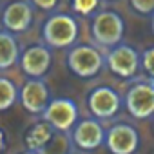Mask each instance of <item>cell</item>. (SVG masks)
I'll return each mask as SVG.
<instances>
[{
	"mask_svg": "<svg viewBox=\"0 0 154 154\" xmlns=\"http://www.w3.org/2000/svg\"><path fill=\"white\" fill-rule=\"evenodd\" d=\"M78 20L69 13H54L42 26V38L47 45L63 49L71 47L78 38Z\"/></svg>",
	"mask_w": 154,
	"mask_h": 154,
	"instance_id": "2",
	"label": "cell"
},
{
	"mask_svg": "<svg viewBox=\"0 0 154 154\" xmlns=\"http://www.w3.org/2000/svg\"><path fill=\"white\" fill-rule=\"evenodd\" d=\"M100 6V0H72V11L78 15H94Z\"/></svg>",
	"mask_w": 154,
	"mask_h": 154,
	"instance_id": "17",
	"label": "cell"
},
{
	"mask_svg": "<svg viewBox=\"0 0 154 154\" xmlns=\"http://www.w3.org/2000/svg\"><path fill=\"white\" fill-rule=\"evenodd\" d=\"M150 27H152V35H154V15H152V24H150Z\"/></svg>",
	"mask_w": 154,
	"mask_h": 154,
	"instance_id": "23",
	"label": "cell"
},
{
	"mask_svg": "<svg viewBox=\"0 0 154 154\" xmlns=\"http://www.w3.org/2000/svg\"><path fill=\"white\" fill-rule=\"evenodd\" d=\"M140 60H141V69L147 72L149 78L154 80V47L145 49V51L140 54Z\"/></svg>",
	"mask_w": 154,
	"mask_h": 154,
	"instance_id": "18",
	"label": "cell"
},
{
	"mask_svg": "<svg viewBox=\"0 0 154 154\" xmlns=\"http://www.w3.org/2000/svg\"><path fill=\"white\" fill-rule=\"evenodd\" d=\"M45 123L58 132H69L78 122V105L71 98H53L42 112Z\"/></svg>",
	"mask_w": 154,
	"mask_h": 154,
	"instance_id": "6",
	"label": "cell"
},
{
	"mask_svg": "<svg viewBox=\"0 0 154 154\" xmlns=\"http://www.w3.org/2000/svg\"><path fill=\"white\" fill-rule=\"evenodd\" d=\"M18 100L27 112L42 114L53 98L49 94V87L42 78H29L18 91Z\"/></svg>",
	"mask_w": 154,
	"mask_h": 154,
	"instance_id": "10",
	"label": "cell"
},
{
	"mask_svg": "<svg viewBox=\"0 0 154 154\" xmlns=\"http://www.w3.org/2000/svg\"><path fill=\"white\" fill-rule=\"evenodd\" d=\"M18 100V87L6 76H0V111L11 109Z\"/></svg>",
	"mask_w": 154,
	"mask_h": 154,
	"instance_id": "16",
	"label": "cell"
},
{
	"mask_svg": "<svg viewBox=\"0 0 154 154\" xmlns=\"http://www.w3.org/2000/svg\"><path fill=\"white\" fill-rule=\"evenodd\" d=\"M129 4L140 15H154V0H129Z\"/></svg>",
	"mask_w": 154,
	"mask_h": 154,
	"instance_id": "19",
	"label": "cell"
},
{
	"mask_svg": "<svg viewBox=\"0 0 154 154\" xmlns=\"http://www.w3.org/2000/svg\"><path fill=\"white\" fill-rule=\"evenodd\" d=\"M152 129H154V123H152Z\"/></svg>",
	"mask_w": 154,
	"mask_h": 154,
	"instance_id": "24",
	"label": "cell"
},
{
	"mask_svg": "<svg viewBox=\"0 0 154 154\" xmlns=\"http://www.w3.org/2000/svg\"><path fill=\"white\" fill-rule=\"evenodd\" d=\"M38 154H74V143L69 132H54V136L45 143Z\"/></svg>",
	"mask_w": 154,
	"mask_h": 154,
	"instance_id": "15",
	"label": "cell"
},
{
	"mask_svg": "<svg viewBox=\"0 0 154 154\" xmlns=\"http://www.w3.org/2000/svg\"><path fill=\"white\" fill-rule=\"evenodd\" d=\"M122 107V96L116 89L109 85H100L93 89L87 96V109L96 120H109L112 118Z\"/></svg>",
	"mask_w": 154,
	"mask_h": 154,
	"instance_id": "7",
	"label": "cell"
},
{
	"mask_svg": "<svg viewBox=\"0 0 154 154\" xmlns=\"http://www.w3.org/2000/svg\"><path fill=\"white\" fill-rule=\"evenodd\" d=\"M105 65V54L94 45H76L67 53V67L78 78H93Z\"/></svg>",
	"mask_w": 154,
	"mask_h": 154,
	"instance_id": "4",
	"label": "cell"
},
{
	"mask_svg": "<svg viewBox=\"0 0 154 154\" xmlns=\"http://www.w3.org/2000/svg\"><path fill=\"white\" fill-rule=\"evenodd\" d=\"M20 67L24 74H27L29 78H42V76L49 71L53 56L49 47L45 45H29L20 53Z\"/></svg>",
	"mask_w": 154,
	"mask_h": 154,
	"instance_id": "11",
	"label": "cell"
},
{
	"mask_svg": "<svg viewBox=\"0 0 154 154\" xmlns=\"http://www.w3.org/2000/svg\"><path fill=\"white\" fill-rule=\"evenodd\" d=\"M20 60V47L13 33L0 31V71H8Z\"/></svg>",
	"mask_w": 154,
	"mask_h": 154,
	"instance_id": "13",
	"label": "cell"
},
{
	"mask_svg": "<svg viewBox=\"0 0 154 154\" xmlns=\"http://www.w3.org/2000/svg\"><path fill=\"white\" fill-rule=\"evenodd\" d=\"M105 147L111 154H134L140 147V134L131 123H114L105 132Z\"/></svg>",
	"mask_w": 154,
	"mask_h": 154,
	"instance_id": "8",
	"label": "cell"
},
{
	"mask_svg": "<svg viewBox=\"0 0 154 154\" xmlns=\"http://www.w3.org/2000/svg\"><path fill=\"white\" fill-rule=\"evenodd\" d=\"M0 2H2V0H0Z\"/></svg>",
	"mask_w": 154,
	"mask_h": 154,
	"instance_id": "25",
	"label": "cell"
},
{
	"mask_svg": "<svg viewBox=\"0 0 154 154\" xmlns=\"http://www.w3.org/2000/svg\"><path fill=\"white\" fill-rule=\"evenodd\" d=\"M71 140L74 147L82 150H96L98 147H102V143H105V129L102 127L100 120L84 118L72 127Z\"/></svg>",
	"mask_w": 154,
	"mask_h": 154,
	"instance_id": "9",
	"label": "cell"
},
{
	"mask_svg": "<svg viewBox=\"0 0 154 154\" xmlns=\"http://www.w3.org/2000/svg\"><path fill=\"white\" fill-rule=\"evenodd\" d=\"M105 63L112 74H116L118 78H123V80L134 78L141 67L140 53L132 45H127V44H118L116 47L109 49V53L105 54Z\"/></svg>",
	"mask_w": 154,
	"mask_h": 154,
	"instance_id": "5",
	"label": "cell"
},
{
	"mask_svg": "<svg viewBox=\"0 0 154 154\" xmlns=\"http://www.w3.org/2000/svg\"><path fill=\"white\" fill-rule=\"evenodd\" d=\"M60 0H31V4L42 11H53L56 6H58Z\"/></svg>",
	"mask_w": 154,
	"mask_h": 154,
	"instance_id": "20",
	"label": "cell"
},
{
	"mask_svg": "<svg viewBox=\"0 0 154 154\" xmlns=\"http://www.w3.org/2000/svg\"><path fill=\"white\" fill-rule=\"evenodd\" d=\"M33 24V6L26 0H15L2 11V26L9 33H24Z\"/></svg>",
	"mask_w": 154,
	"mask_h": 154,
	"instance_id": "12",
	"label": "cell"
},
{
	"mask_svg": "<svg viewBox=\"0 0 154 154\" xmlns=\"http://www.w3.org/2000/svg\"><path fill=\"white\" fill-rule=\"evenodd\" d=\"M4 147H6V140H4V131H0V152L4 150Z\"/></svg>",
	"mask_w": 154,
	"mask_h": 154,
	"instance_id": "21",
	"label": "cell"
},
{
	"mask_svg": "<svg viewBox=\"0 0 154 154\" xmlns=\"http://www.w3.org/2000/svg\"><path fill=\"white\" fill-rule=\"evenodd\" d=\"M20 154H38V152H35V150H29V149H27L26 152H20Z\"/></svg>",
	"mask_w": 154,
	"mask_h": 154,
	"instance_id": "22",
	"label": "cell"
},
{
	"mask_svg": "<svg viewBox=\"0 0 154 154\" xmlns=\"http://www.w3.org/2000/svg\"><path fill=\"white\" fill-rule=\"evenodd\" d=\"M123 102L131 116L138 120L150 118L154 114V80L147 76L132 82L123 96Z\"/></svg>",
	"mask_w": 154,
	"mask_h": 154,
	"instance_id": "3",
	"label": "cell"
},
{
	"mask_svg": "<svg viewBox=\"0 0 154 154\" xmlns=\"http://www.w3.org/2000/svg\"><path fill=\"white\" fill-rule=\"evenodd\" d=\"M54 132H56V131H54L49 123H45V122H38V123H35V125L27 131V134H26L27 149L38 152V150L44 149L45 143L54 136Z\"/></svg>",
	"mask_w": 154,
	"mask_h": 154,
	"instance_id": "14",
	"label": "cell"
},
{
	"mask_svg": "<svg viewBox=\"0 0 154 154\" xmlns=\"http://www.w3.org/2000/svg\"><path fill=\"white\" fill-rule=\"evenodd\" d=\"M125 33V22L120 17V13L112 9H100L93 15L91 22V35L98 47L112 49L118 44H122Z\"/></svg>",
	"mask_w": 154,
	"mask_h": 154,
	"instance_id": "1",
	"label": "cell"
}]
</instances>
